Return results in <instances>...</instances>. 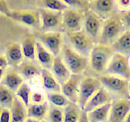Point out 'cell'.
Here are the masks:
<instances>
[{
  "label": "cell",
  "mask_w": 130,
  "mask_h": 122,
  "mask_svg": "<svg viewBox=\"0 0 130 122\" xmlns=\"http://www.w3.org/2000/svg\"><path fill=\"white\" fill-rule=\"evenodd\" d=\"M126 30L120 13H113L104 20L97 43L111 45Z\"/></svg>",
  "instance_id": "6da1fadb"
},
{
  "label": "cell",
  "mask_w": 130,
  "mask_h": 122,
  "mask_svg": "<svg viewBox=\"0 0 130 122\" xmlns=\"http://www.w3.org/2000/svg\"><path fill=\"white\" fill-rule=\"evenodd\" d=\"M115 53L111 45L96 43L88 55L89 65L98 74H104L107 65Z\"/></svg>",
  "instance_id": "7a4b0ae2"
},
{
  "label": "cell",
  "mask_w": 130,
  "mask_h": 122,
  "mask_svg": "<svg viewBox=\"0 0 130 122\" xmlns=\"http://www.w3.org/2000/svg\"><path fill=\"white\" fill-rule=\"evenodd\" d=\"M61 52V57L72 74H82L89 65L88 57L79 53L69 45L64 44Z\"/></svg>",
  "instance_id": "3957f363"
},
{
  "label": "cell",
  "mask_w": 130,
  "mask_h": 122,
  "mask_svg": "<svg viewBox=\"0 0 130 122\" xmlns=\"http://www.w3.org/2000/svg\"><path fill=\"white\" fill-rule=\"evenodd\" d=\"M99 80L102 87L109 93L129 99V80L106 74L100 76Z\"/></svg>",
  "instance_id": "277c9868"
},
{
  "label": "cell",
  "mask_w": 130,
  "mask_h": 122,
  "mask_svg": "<svg viewBox=\"0 0 130 122\" xmlns=\"http://www.w3.org/2000/svg\"><path fill=\"white\" fill-rule=\"evenodd\" d=\"M104 74L129 80V56L115 52L110 58Z\"/></svg>",
  "instance_id": "5b68a950"
},
{
  "label": "cell",
  "mask_w": 130,
  "mask_h": 122,
  "mask_svg": "<svg viewBox=\"0 0 130 122\" xmlns=\"http://www.w3.org/2000/svg\"><path fill=\"white\" fill-rule=\"evenodd\" d=\"M67 39L71 48L87 57L95 44L83 29L67 33Z\"/></svg>",
  "instance_id": "8992f818"
},
{
  "label": "cell",
  "mask_w": 130,
  "mask_h": 122,
  "mask_svg": "<svg viewBox=\"0 0 130 122\" xmlns=\"http://www.w3.org/2000/svg\"><path fill=\"white\" fill-rule=\"evenodd\" d=\"M38 13L39 18V27L43 32L56 31L62 27V12L41 8Z\"/></svg>",
  "instance_id": "52a82bcc"
},
{
  "label": "cell",
  "mask_w": 130,
  "mask_h": 122,
  "mask_svg": "<svg viewBox=\"0 0 130 122\" xmlns=\"http://www.w3.org/2000/svg\"><path fill=\"white\" fill-rule=\"evenodd\" d=\"M104 20L90 10L84 13L82 29L95 44L99 41Z\"/></svg>",
  "instance_id": "ba28073f"
},
{
  "label": "cell",
  "mask_w": 130,
  "mask_h": 122,
  "mask_svg": "<svg viewBox=\"0 0 130 122\" xmlns=\"http://www.w3.org/2000/svg\"><path fill=\"white\" fill-rule=\"evenodd\" d=\"M38 41L55 57L60 54L64 46V34L59 30L43 32Z\"/></svg>",
  "instance_id": "9c48e42d"
},
{
  "label": "cell",
  "mask_w": 130,
  "mask_h": 122,
  "mask_svg": "<svg viewBox=\"0 0 130 122\" xmlns=\"http://www.w3.org/2000/svg\"><path fill=\"white\" fill-rule=\"evenodd\" d=\"M99 78L91 76L83 78L79 86L78 105L83 110L88 100L102 87Z\"/></svg>",
  "instance_id": "30bf717a"
},
{
  "label": "cell",
  "mask_w": 130,
  "mask_h": 122,
  "mask_svg": "<svg viewBox=\"0 0 130 122\" xmlns=\"http://www.w3.org/2000/svg\"><path fill=\"white\" fill-rule=\"evenodd\" d=\"M84 13L72 8L62 12V27L67 33L82 30Z\"/></svg>",
  "instance_id": "8fae6325"
},
{
  "label": "cell",
  "mask_w": 130,
  "mask_h": 122,
  "mask_svg": "<svg viewBox=\"0 0 130 122\" xmlns=\"http://www.w3.org/2000/svg\"><path fill=\"white\" fill-rule=\"evenodd\" d=\"M130 111L129 99L122 98L112 102L108 122H124Z\"/></svg>",
  "instance_id": "7c38bea8"
},
{
  "label": "cell",
  "mask_w": 130,
  "mask_h": 122,
  "mask_svg": "<svg viewBox=\"0 0 130 122\" xmlns=\"http://www.w3.org/2000/svg\"><path fill=\"white\" fill-rule=\"evenodd\" d=\"M6 17L28 27H39V18L38 13L32 10H10Z\"/></svg>",
  "instance_id": "4fadbf2b"
},
{
  "label": "cell",
  "mask_w": 130,
  "mask_h": 122,
  "mask_svg": "<svg viewBox=\"0 0 130 122\" xmlns=\"http://www.w3.org/2000/svg\"><path fill=\"white\" fill-rule=\"evenodd\" d=\"M81 74H72L67 81L61 85L60 92L71 102L78 104L79 92Z\"/></svg>",
  "instance_id": "5bb4252c"
},
{
  "label": "cell",
  "mask_w": 130,
  "mask_h": 122,
  "mask_svg": "<svg viewBox=\"0 0 130 122\" xmlns=\"http://www.w3.org/2000/svg\"><path fill=\"white\" fill-rule=\"evenodd\" d=\"M115 8L114 0H92L89 3V10L104 20L114 13Z\"/></svg>",
  "instance_id": "9a60e30c"
},
{
  "label": "cell",
  "mask_w": 130,
  "mask_h": 122,
  "mask_svg": "<svg viewBox=\"0 0 130 122\" xmlns=\"http://www.w3.org/2000/svg\"><path fill=\"white\" fill-rule=\"evenodd\" d=\"M50 71L60 85L67 81L72 75L70 70L60 55L54 57Z\"/></svg>",
  "instance_id": "2e32d148"
},
{
  "label": "cell",
  "mask_w": 130,
  "mask_h": 122,
  "mask_svg": "<svg viewBox=\"0 0 130 122\" xmlns=\"http://www.w3.org/2000/svg\"><path fill=\"white\" fill-rule=\"evenodd\" d=\"M109 102H111V96L110 93L102 86L88 100L83 111L87 113Z\"/></svg>",
  "instance_id": "e0dca14e"
},
{
  "label": "cell",
  "mask_w": 130,
  "mask_h": 122,
  "mask_svg": "<svg viewBox=\"0 0 130 122\" xmlns=\"http://www.w3.org/2000/svg\"><path fill=\"white\" fill-rule=\"evenodd\" d=\"M55 56L38 40L36 43L35 60L43 69L50 70Z\"/></svg>",
  "instance_id": "ac0fdd59"
},
{
  "label": "cell",
  "mask_w": 130,
  "mask_h": 122,
  "mask_svg": "<svg viewBox=\"0 0 130 122\" xmlns=\"http://www.w3.org/2000/svg\"><path fill=\"white\" fill-rule=\"evenodd\" d=\"M18 66V72L24 78L27 80H32L41 76L43 69L38 63L28 60L27 61H22Z\"/></svg>",
  "instance_id": "d6986e66"
},
{
  "label": "cell",
  "mask_w": 130,
  "mask_h": 122,
  "mask_svg": "<svg viewBox=\"0 0 130 122\" xmlns=\"http://www.w3.org/2000/svg\"><path fill=\"white\" fill-rule=\"evenodd\" d=\"M112 102L92 109L86 113L88 119L90 122H106L109 118L111 108Z\"/></svg>",
  "instance_id": "ffe728a7"
},
{
  "label": "cell",
  "mask_w": 130,
  "mask_h": 122,
  "mask_svg": "<svg viewBox=\"0 0 130 122\" xmlns=\"http://www.w3.org/2000/svg\"><path fill=\"white\" fill-rule=\"evenodd\" d=\"M114 52L129 56L130 53V31L127 29L122 33L118 39L111 44Z\"/></svg>",
  "instance_id": "44dd1931"
},
{
  "label": "cell",
  "mask_w": 130,
  "mask_h": 122,
  "mask_svg": "<svg viewBox=\"0 0 130 122\" xmlns=\"http://www.w3.org/2000/svg\"><path fill=\"white\" fill-rule=\"evenodd\" d=\"M3 85L10 89L15 94L19 86L24 82V78L19 72L10 71L4 75L3 78Z\"/></svg>",
  "instance_id": "7402d4cb"
},
{
  "label": "cell",
  "mask_w": 130,
  "mask_h": 122,
  "mask_svg": "<svg viewBox=\"0 0 130 122\" xmlns=\"http://www.w3.org/2000/svg\"><path fill=\"white\" fill-rule=\"evenodd\" d=\"M6 58L8 63L10 62L12 64L17 66L24 61V57L20 44L13 42L8 44L6 48Z\"/></svg>",
  "instance_id": "603a6c76"
},
{
  "label": "cell",
  "mask_w": 130,
  "mask_h": 122,
  "mask_svg": "<svg viewBox=\"0 0 130 122\" xmlns=\"http://www.w3.org/2000/svg\"><path fill=\"white\" fill-rule=\"evenodd\" d=\"M10 109L11 115V122H24L27 118L26 107L16 97H15L13 102Z\"/></svg>",
  "instance_id": "cb8c5ba5"
},
{
  "label": "cell",
  "mask_w": 130,
  "mask_h": 122,
  "mask_svg": "<svg viewBox=\"0 0 130 122\" xmlns=\"http://www.w3.org/2000/svg\"><path fill=\"white\" fill-rule=\"evenodd\" d=\"M48 103L45 102L42 104H30L26 107L27 116L28 118L41 121L46 115L48 109Z\"/></svg>",
  "instance_id": "d4e9b609"
},
{
  "label": "cell",
  "mask_w": 130,
  "mask_h": 122,
  "mask_svg": "<svg viewBox=\"0 0 130 122\" xmlns=\"http://www.w3.org/2000/svg\"><path fill=\"white\" fill-rule=\"evenodd\" d=\"M41 76L43 87L48 90V92H60V84L57 81L50 70L42 69Z\"/></svg>",
  "instance_id": "484cf974"
},
{
  "label": "cell",
  "mask_w": 130,
  "mask_h": 122,
  "mask_svg": "<svg viewBox=\"0 0 130 122\" xmlns=\"http://www.w3.org/2000/svg\"><path fill=\"white\" fill-rule=\"evenodd\" d=\"M81 111L78 104L70 102L67 105L63 108V122H77Z\"/></svg>",
  "instance_id": "4316f807"
},
{
  "label": "cell",
  "mask_w": 130,
  "mask_h": 122,
  "mask_svg": "<svg viewBox=\"0 0 130 122\" xmlns=\"http://www.w3.org/2000/svg\"><path fill=\"white\" fill-rule=\"evenodd\" d=\"M36 43V40L32 37H26L23 39L20 46L24 58L28 60H35Z\"/></svg>",
  "instance_id": "83f0119b"
},
{
  "label": "cell",
  "mask_w": 130,
  "mask_h": 122,
  "mask_svg": "<svg viewBox=\"0 0 130 122\" xmlns=\"http://www.w3.org/2000/svg\"><path fill=\"white\" fill-rule=\"evenodd\" d=\"M15 94L3 85H0V107L10 109L15 99Z\"/></svg>",
  "instance_id": "f1b7e54d"
},
{
  "label": "cell",
  "mask_w": 130,
  "mask_h": 122,
  "mask_svg": "<svg viewBox=\"0 0 130 122\" xmlns=\"http://www.w3.org/2000/svg\"><path fill=\"white\" fill-rule=\"evenodd\" d=\"M41 8L57 12H63L69 8L61 0H39Z\"/></svg>",
  "instance_id": "f546056e"
},
{
  "label": "cell",
  "mask_w": 130,
  "mask_h": 122,
  "mask_svg": "<svg viewBox=\"0 0 130 122\" xmlns=\"http://www.w3.org/2000/svg\"><path fill=\"white\" fill-rule=\"evenodd\" d=\"M47 98L50 104L59 108H64L70 102L68 99L61 92H48Z\"/></svg>",
  "instance_id": "4dcf8cb0"
},
{
  "label": "cell",
  "mask_w": 130,
  "mask_h": 122,
  "mask_svg": "<svg viewBox=\"0 0 130 122\" xmlns=\"http://www.w3.org/2000/svg\"><path fill=\"white\" fill-rule=\"evenodd\" d=\"M47 122H63V108L50 104L47 111Z\"/></svg>",
  "instance_id": "1f68e13d"
},
{
  "label": "cell",
  "mask_w": 130,
  "mask_h": 122,
  "mask_svg": "<svg viewBox=\"0 0 130 122\" xmlns=\"http://www.w3.org/2000/svg\"><path fill=\"white\" fill-rule=\"evenodd\" d=\"M30 92L31 90L28 84L24 82L15 92V95L16 97L22 102L25 107H27L28 105L30 104Z\"/></svg>",
  "instance_id": "d6a6232c"
},
{
  "label": "cell",
  "mask_w": 130,
  "mask_h": 122,
  "mask_svg": "<svg viewBox=\"0 0 130 122\" xmlns=\"http://www.w3.org/2000/svg\"><path fill=\"white\" fill-rule=\"evenodd\" d=\"M69 8L85 13L89 10V1L87 0H61Z\"/></svg>",
  "instance_id": "836d02e7"
},
{
  "label": "cell",
  "mask_w": 130,
  "mask_h": 122,
  "mask_svg": "<svg viewBox=\"0 0 130 122\" xmlns=\"http://www.w3.org/2000/svg\"><path fill=\"white\" fill-rule=\"evenodd\" d=\"M45 95L39 90H33L30 94V102L32 104H42L45 102Z\"/></svg>",
  "instance_id": "e575fe53"
},
{
  "label": "cell",
  "mask_w": 130,
  "mask_h": 122,
  "mask_svg": "<svg viewBox=\"0 0 130 122\" xmlns=\"http://www.w3.org/2000/svg\"><path fill=\"white\" fill-rule=\"evenodd\" d=\"M116 7L121 11H129L130 0H114Z\"/></svg>",
  "instance_id": "d590c367"
},
{
  "label": "cell",
  "mask_w": 130,
  "mask_h": 122,
  "mask_svg": "<svg viewBox=\"0 0 130 122\" xmlns=\"http://www.w3.org/2000/svg\"><path fill=\"white\" fill-rule=\"evenodd\" d=\"M11 115L10 109L2 108L0 112V122H11Z\"/></svg>",
  "instance_id": "8d00e7d4"
},
{
  "label": "cell",
  "mask_w": 130,
  "mask_h": 122,
  "mask_svg": "<svg viewBox=\"0 0 130 122\" xmlns=\"http://www.w3.org/2000/svg\"><path fill=\"white\" fill-rule=\"evenodd\" d=\"M121 19L122 22L124 25L125 27L127 29H129L130 25V17H129V11H121L120 13Z\"/></svg>",
  "instance_id": "74e56055"
},
{
  "label": "cell",
  "mask_w": 130,
  "mask_h": 122,
  "mask_svg": "<svg viewBox=\"0 0 130 122\" xmlns=\"http://www.w3.org/2000/svg\"><path fill=\"white\" fill-rule=\"evenodd\" d=\"M10 11V10L6 1L5 0H0V13L7 16Z\"/></svg>",
  "instance_id": "f35d334b"
},
{
  "label": "cell",
  "mask_w": 130,
  "mask_h": 122,
  "mask_svg": "<svg viewBox=\"0 0 130 122\" xmlns=\"http://www.w3.org/2000/svg\"><path fill=\"white\" fill-rule=\"evenodd\" d=\"M8 64V62L6 57H4L3 55L0 54V67L5 69L7 67Z\"/></svg>",
  "instance_id": "ab89813d"
},
{
  "label": "cell",
  "mask_w": 130,
  "mask_h": 122,
  "mask_svg": "<svg viewBox=\"0 0 130 122\" xmlns=\"http://www.w3.org/2000/svg\"><path fill=\"white\" fill-rule=\"evenodd\" d=\"M77 122H90L88 119L87 115H86V113L84 111H81V114H80L79 118Z\"/></svg>",
  "instance_id": "60d3db41"
},
{
  "label": "cell",
  "mask_w": 130,
  "mask_h": 122,
  "mask_svg": "<svg viewBox=\"0 0 130 122\" xmlns=\"http://www.w3.org/2000/svg\"><path fill=\"white\" fill-rule=\"evenodd\" d=\"M4 75H5V69L0 67V81H2Z\"/></svg>",
  "instance_id": "b9f144b4"
},
{
  "label": "cell",
  "mask_w": 130,
  "mask_h": 122,
  "mask_svg": "<svg viewBox=\"0 0 130 122\" xmlns=\"http://www.w3.org/2000/svg\"><path fill=\"white\" fill-rule=\"evenodd\" d=\"M39 121H40L36 120V119H32V118H28L27 117L24 122H39Z\"/></svg>",
  "instance_id": "7bdbcfd3"
},
{
  "label": "cell",
  "mask_w": 130,
  "mask_h": 122,
  "mask_svg": "<svg viewBox=\"0 0 130 122\" xmlns=\"http://www.w3.org/2000/svg\"><path fill=\"white\" fill-rule=\"evenodd\" d=\"M39 122H47V121H46V120H44V119H43V120L40 121H39Z\"/></svg>",
  "instance_id": "ee69618b"
},
{
  "label": "cell",
  "mask_w": 130,
  "mask_h": 122,
  "mask_svg": "<svg viewBox=\"0 0 130 122\" xmlns=\"http://www.w3.org/2000/svg\"><path fill=\"white\" fill-rule=\"evenodd\" d=\"M87 1H88L89 2H90V1H92V0H87Z\"/></svg>",
  "instance_id": "f6af8a7d"
},
{
  "label": "cell",
  "mask_w": 130,
  "mask_h": 122,
  "mask_svg": "<svg viewBox=\"0 0 130 122\" xmlns=\"http://www.w3.org/2000/svg\"><path fill=\"white\" fill-rule=\"evenodd\" d=\"M1 109H2V108H1V107H0V112H1Z\"/></svg>",
  "instance_id": "bcb514c9"
},
{
  "label": "cell",
  "mask_w": 130,
  "mask_h": 122,
  "mask_svg": "<svg viewBox=\"0 0 130 122\" xmlns=\"http://www.w3.org/2000/svg\"><path fill=\"white\" fill-rule=\"evenodd\" d=\"M106 122H107V121H106Z\"/></svg>",
  "instance_id": "7dc6e473"
}]
</instances>
